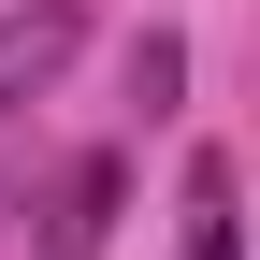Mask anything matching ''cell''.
<instances>
[{
	"label": "cell",
	"mask_w": 260,
	"mask_h": 260,
	"mask_svg": "<svg viewBox=\"0 0 260 260\" xmlns=\"http://www.w3.org/2000/svg\"><path fill=\"white\" fill-rule=\"evenodd\" d=\"M174 87H188V44H174V29H145V44H130V102L159 116V102H174Z\"/></svg>",
	"instance_id": "obj_4"
},
{
	"label": "cell",
	"mask_w": 260,
	"mask_h": 260,
	"mask_svg": "<svg viewBox=\"0 0 260 260\" xmlns=\"http://www.w3.org/2000/svg\"><path fill=\"white\" fill-rule=\"evenodd\" d=\"M174 260H246V232H232V159H217V145L188 159V246Z\"/></svg>",
	"instance_id": "obj_3"
},
{
	"label": "cell",
	"mask_w": 260,
	"mask_h": 260,
	"mask_svg": "<svg viewBox=\"0 0 260 260\" xmlns=\"http://www.w3.org/2000/svg\"><path fill=\"white\" fill-rule=\"evenodd\" d=\"M87 44V0H0V116H29Z\"/></svg>",
	"instance_id": "obj_1"
},
{
	"label": "cell",
	"mask_w": 260,
	"mask_h": 260,
	"mask_svg": "<svg viewBox=\"0 0 260 260\" xmlns=\"http://www.w3.org/2000/svg\"><path fill=\"white\" fill-rule=\"evenodd\" d=\"M116 203H130V159H116V145L58 159V188H44V260H102V232H116Z\"/></svg>",
	"instance_id": "obj_2"
}]
</instances>
